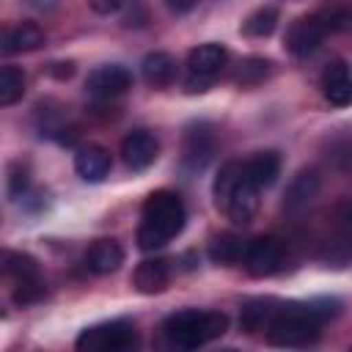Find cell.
Wrapping results in <instances>:
<instances>
[{
    "label": "cell",
    "instance_id": "cell-1",
    "mask_svg": "<svg viewBox=\"0 0 352 352\" xmlns=\"http://www.w3.org/2000/svg\"><path fill=\"white\" fill-rule=\"evenodd\" d=\"M187 220L184 201L173 190H154L140 212V226H138V248L143 253L165 248L173 236L182 234Z\"/></svg>",
    "mask_w": 352,
    "mask_h": 352
},
{
    "label": "cell",
    "instance_id": "cell-2",
    "mask_svg": "<svg viewBox=\"0 0 352 352\" xmlns=\"http://www.w3.org/2000/svg\"><path fill=\"white\" fill-rule=\"evenodd\" d=\"M327 319L314 300L305 302H280L272 324L267 327V341L272 346H308L319 338V330Z\"/></svg>",
    "mask_w": 352,
    "mask_h": 352
},
{
    "label": "cell",
    "instance_id": "cell-3",
    "mask_svg": "<svg viewBox=\"0 0 352 352\" xmlns=\"http://www.w3.org/2000/svg\"><path fill=\"white\" fill-rule=\"evenodd\" d=\"M226 330H228V316L220 311H204V308H184L170 314L162 322L165 338L182 349H198L220 338Z\"/></svg>",
    "mask_w": 352,
    "mask_h": 352
},
{
    "label": "cell",
    "instance_id": "cell-4",
    "mask_svg": "<svg viewBox=\"0 0 352 352\" xmlns=\"http://www.w3.org/2000/svg\"><path fill=\"white\" fill-rule=\"evenodd\" d=\"M135 344H138V333L129 319H110L91 324L74 341V346L82 352H124L132 349Z\"/></svg>",
    "mask_w": 352,
    "mask_h": 352
},
{
    "label": "cell",
    "instance_id": "cell-5",
    "mask_svg": "<svg viewBox=\"0 0 352 352\" xmlns=\"http://www.w3.org/2000/svg\"><path fill=\"white\" fill-rule=\"evenodd\" d=\"M226 63H228V50L223 44L209 41V44L192 47L187 52V80H184L187 91L190 94L209 91L212 80L226 69Z\"/></svg>",
    "mask_w": 352,
    "mask_h": 352
},
{
    "label": "cell",
    "instance_id": "cell-6",
    "mask_svg": "<svg viewBox=\"0 0 352 352\" xmlns=\"http://www.w3.org/2000/svg\"><path fill=\"white\" fill-rule=\"evenodd\" d=\"M214 148H217L214 126L206 121H192L182 138V165L190 173H201L212 162Z\"/></svg>",
    "mask_w": 352,
    "mask_h": 352
},
{
    "label": "cell",
    "instance_id": "cell-7",
    "mask_svg": "<svg viewBox=\"0 0 352 352\" xmlns=\"http://www.w3.org/2000/svg\"><path fill=\"white\" fill-rule=\"evenodd\" d=\"M242 264L253 278H270V275L283 270L286 248H283V242L278 236H256V239H250L245 245Z\"/></svg>",
    "mask_w": 352,
    "mask_h": 352
},
{
    "label": "cell",
    "instance_id": "cell-8",
    "mask_svg": "<svg viewBox=\"0 0 352 352\" xmlns=\"http://www.w3.org/2000/svg\"><path fill=\"white\" fill-rule=\"evenodd\" d=\"M132 88V72L121 63H104V66H96L88 80H85V91L94 96V99H116L121 94H126Z\"/></svg>",
    "mask_w": 352,
    "mask_h": 352
},
{
    "label": "cell",
    "instance_id": "cell-9",
    "mask_svg": "<svg viewBox=\"0 0 352 352\" xmlns=\"http://www.w3.org/2000/svg\"><path fill=\"white\" fill-rule=\"evenodd\" d=\"M121 157L126 162V168L132 170H146L157 162L160 157V140L154 138V132L148 129H132L124 140H121Z\"/></svg>",
    "mask_w": 352,
    "mask_h": 352
},
{
    "label": "cell",
    "instance_id": "cell-10",
    "mask_svg": "<svg viewBox=\"0 0 352 352\" xmlns=\"http://www.w3.org/2000/svg\"><path fill=\"white\" fill-rule=\"evenodd\" d=\"M324 36H327V30H324V25L316 19V14L300 16V19H294V22L289 25V30H286V50H289L292 55H297V58L311 55V52L322 44Z\"/></svg>",
    "mask_w": 352,
    "mask_h": 352
},
{
    "label": "cell",
    "instance_id": "cell-11",
    "mask_svg": "<svg viewBox=\"0 0 352 352\" xmlns=\"http://www.w3.org/2000/svg\"><path fill=\"white\" fill-rule=\"evenodd\" d=\"M258 192L261 190L256 184H250L245 179V173H242V179L236 182L234 192L228 195V201L223 206V212L228 214V220L236 223V226H248L256 217V212H258Z\"/></svg>",
    "mask_w": 352,
    "mask_h": 352
},
{
    "label": "cell",
    "instance_id": "cell-12",
    "mask_svg": "<svg viewBox=\"0 0 352 352\" xmlns=\"http://www.w3.org/2000/svg\"><path fill=\"white\" fill-rule=\"evenodd\" d=\"M322 94L330 104L346 107L352 104V74L344 60H333L322 72Z\"/></svg>",
    "mask_w": 352,
    "mask_h": 352
},
{
    "label": "cell",
    "instance_id": "cell-13",
    "mask_svg": "<svg viewBox=\"0 0 352 352\" xmlns=\"http://www.w3.org/2000/svg\"><path fill=\"white\" fill-rule=\"evenodd\" d=\"M110 165H113L110 151L104 146H96V143L80 146L74 154V170L82 182H102L110 173Z\"/></svg>",
    "mask_w": 352,
    "mask_h": 352
},
{
    "label": "cell",
    "instance_id": "cell-14",
    "mask_svg": "<svg viewBox=\"0 0 352 352\" xmlns=\"http://www.w3.org/2000/svg\"><path fill=\"white\" fill-rule=\"evenodd\" d=\"M242 173L250 184H256L258 190H267L280 176V154L278 151H258L242 162Z\"/></svg>",
    "mask_w": 352,
    "mask_h": 352
},
{
    "label": "cell",
    "instance_id": "cell-15",
    "mask_svg": "<svg viewBox=\"0 0 352 352\" xmlns=\"http://www.w3.org/2000/svg\"><path fill=\"white\" fill-rule=\"evenodd\" d=\"M168 280H170V267L165 258H143L132 275V283L140 294H160L168 289Z\"/></svg>",
    "mask_w": 352,
    "mask_h": 352
},
{
    "label": "cell",
    "instance_id": "cell-16",
    "mask_svg": "<svg viewBox=\"0 0 352 352\" xmlns=\"http://www.w3.org/2000/svg\"><path fill=\"white\" fill-rule=\"evenodd\" d=\"M280 308V300L275 297H253L242 305V314H239V327L245 333H267V327L272 324L275 314Z\"/></svg>",
    "mask_w": 352,
    "mask_h": 352
},
{
    "label": "cell",
    "instance_id": "cell-17",
    "mask_svg": "<svg viewBox=\"0 0 352 352\" xmlns=\"http://www.w3.org/2000/svg\"><path fill=\"white\" fill-rule=\"evenodd\" d=\"M319 192V176L316 170H300L292 184L286 187V195H283V209L289 214H300L302 209H308V204L316 198Z\"/></svg>",
    "mask_w": 352,
    "mask_h": 352
},
{
    "label": "cell",
    "instance_id": "cell-18",
    "mask_svg": "<svg viewBox=\"0 0 352 352\" xmlns=\"http://www.w3.org/2000/svg\"><path fill=\"white\" fill-rule=\"evenodd\" d=\"M124 264V248L116 239H96L85 253V267L94 275H110Z\"/></svg>",
    "mask_w": 352,
    "mask_h": 352
},
{
    "label": "cell",
    "instance_id": "cell-19",
    "mask_svg": "<svg viewBox=\"0 0 352 352\" xmlns=\"http://www.w3.org/2000/svg\"><path fill=\"white\" fill-rule=\"evenodd\" d=\"M44 30L36 22H16L3 33V52L16 55V52H30L44 44Z\"/></svg>",
    "mask_w": 352,
    "mask_h": 352
},
{
    "label": "cell",
    "instance_id": "cell-20",
    "mask_svg": "<svg viewBox=\"0 0 352 352\" xmlns=\"http://www.w3.org/2000/svg\"><path fill=\"white\" fill-rule=\"evenodd\" d=\"M140 72H143V80L148 85L165 88L176 80V60L168 52H148L140 63Z\"/></svg>",
    "mask_w": 352,
    "mask_h": 352
},
{
    "label": "cell",
    "instance_id": "cell-21",
    "mask_svg": "<svg viewBox=\"0 0 352 352\" xmlns=\"http://www.w3.org/2000/svg\"><path fill=\"white\" fill-rule=\"evenodd\" d=\"M3 272L14 283H28V280H38L41 278L38 261L30 253H22V250H6L3 253Z\"/></svg>",
    "mask_w": 352,
    "mask_h": 352
},
{
    "label": "cell",
    "instance_id": "cell-22",
    "mask_svg": "<svg viewBox=\"0 0 352 352\" xmlns=\"http://www.w3.org/2000/svg\"><path fill=\"white\" fill-rule=\"evenodd\" d=\"M270 72H272V60H270V58L248 55V58H242V60L236 63L231 80H234L236 85H242V88H253V85L264 82V80L270 77Z\"/></svg>",
    "mask_w": 352,
    "mask_h": 352
},
{
    "label": "cell",
    "instance_id": "cell-23",
    "mask_svg": "<svg viewBox=\"0 0 352 352\" xmlns=\"http://www.w3.org/2000/svg\"><path fill=\"white\" fill-rule=\"evenodd\" d=\"M280 22V14H278V6H258L253 14H248V19L242 22V33L250 36V38H267L275 33Z\"/></svg>",
    "mask_w": 352,
    "mask_h": 352
},
{
    "label": "cell",
    "instance_id": "cell-24",
    "mask_svg": "<svg viewBox=\"0 0 352 352\" xmlns=\"http://www.w3.org/2000/svg\"><path fill=\"white\" fill-rule=\"evenodd\" d=\"M245 245L248 242H242L236 234H217L209 242V258L214 264H226V267L228 264H236L245 256Z\"/></svg>",
    "mask_w": 352,
    "mask_h": 352
},
{
    "label": "cell",
    "instance_id": "cell-25",
    "mask_svg": "<svg viewBox=\"0 0 352 352\" xmlns=\"http://www.w3.org/2000/svg\"><path fill=\"white\" fill-rule=\"evenodd\" d=\"M239 179H242V162H236V160L226 162V165L220 168V173L214 176L212 195H214V204H217L220 209L226 206V201H228V195L234 192V187H236Z\"/></svg>",
    "mask_w": 352,
    "mask_h": 352
},
{
    "label": "cell",
    "instance_id": "cell-26",
    "mask_svg": "<svg viewBox=\"0 0 352 352\" xmlns=\"http://www.w3.org/2000/svg\"><path fill=\"white\" fill-rule=\"evenodd\" d=\"M25 94V72L16 66H3L0 69V104L8 107L19 102Z\"/></svg>",
    "mask_w": 352,
    "mask_h": 352
},
{
    "label": "cell",
    "instance_id": "cell-27",
    "mask_svg": "<svg viewBox=\"0 0 352 352\" xmlns=\"http://www.w3.org/2000/svg\"><path fill=\"white\" fill-rule=\"evenodd\" d=\"M314 14H316V19L324 25L327 33H338V30H344V28L349 25V8H346L344 0H330V3L319 6Z\"/></svg>",
    "mask_w": 352,
    "mask_h": 352
},
{
    "label": "cell",
    "instance_id": "cell-28",
    "mask_svg": "<svg viewBox=\"0 0 352 352\" xmlns=\"http://www.w3.org/2000/svg\"><path fill=\"white\" fill-rule=\"evenodd\" d=\"M30 187V176H28V168H22V162H14L8 168V179H6V190H8V198L11 201H19L25 198Z\"/></svg>",
    "mask_w": 352,
    "mask_h": 352
},
{
    "label": "cell",
    "instance_id": "cell-29",
    "mask_svg": "<svg viewBox=\"0 0 352 352\" xmlns=\"http://www.w3.org/2000/svg\"><path fill=\"white\" fill-rule=\"evenodd\" d=\"M324 261H330V264H336V267L352 264V234H344V236H338V239L327 242Z\"/></svg>",
    "mask_w": 352,
    "mask_h": 352
},
{
    "label": "cell",
    "instance_id": "cell-30",
    "mask_svg": "<svg viewBox=\"0 0 352 352\" xmlns=\"http://www.w3.org/2000/svg\"><path fill=\"white\" fill-rule=\"evenodd\" d=\"M14 302L16 305H33L44 297V280H28V283H14Z\"/></svg>",
    "mask_w": 352,
    "mask_h": 352
},
{
    "label": "cell",
    "instance_id": "cell-31",
    "mask_svg": "<svg viewBox=\"0 0 352 352\" xmlns=\"http://www.w3.org/2000/svg\"><path fill=\"white\" fill-rule=\"evenodd\" d=\"M88 6H91V11H94V14L110 16V14L121 11V8L126 6V0H88Z\"/></svg>",
    "mask_w": 352,
    "mask_h": 352
},
{
    "label": "cell",
    "instance_id": "cell-32",
    "mask_svg": "<svg viewBox=\"0 0 352 352\" xmlns=\"http://www.w3.org/2000/svg\"><path fill=\"white\" fill-rule=\"evenodd\" d=\"M165 6L173 11V14H187L198 6V0H165Z\"/></svg>",
    "mask_w": 352,
    "mask_h": 352
},
{
    "label": "cell",
    "instance_id": "cell-33",
    "mask_svg": "<svg viewBox=\"0 0 352 352\" xmlns=\"http://www.w3.org/2000/svg\"><path fill=\"white\" fill-rule=\"evenodd\" d=\"M47 72L63 80V77H72V74H74V63H72V60H66V63H50Z\"/></svg>",
    "mask_w": 352,
    "mask_h": 352
}]
</instances>
